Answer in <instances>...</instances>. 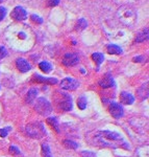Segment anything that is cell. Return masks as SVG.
I'll return each mask as SVG.
<instances>
[{"instance_id": "1", "label": "cell", "mask_w": 149, "mask_h": 157, "mask_svg": "<svg viewBox=\"0 0 149 157\" xmlns=\"http://www.w3.org/2000/svg\"><path fill=\"white\" fill-rule=\"evenodd\" d=\"M5 37L13 48L17 50H29L34 46L35 34L28 25L13 24L5 32Z\"/></svg>"}, {"instance_id": "2", "label": "cell", "mask_w": 149, "mask_h": 157, "mask_svg": "<svg viewBox=\"0 0 149 157\" xmlns=\"http://www.w3.org/2000/svg\"><path fill=\"white\" fill-rule=\"evenodd\" d=\"M118 20L126 26H131L137 21V12L129 6H121L116 13Z\"/></svg>"}, {"instance_id": "3", "label": "cell", "mask_w": 149, "mask_h": 157, "mask_svg": "<svg viewBox=\"0 0 149 157\" xmlns=\"http://www.w3.org/2000/svg\"><path fill=\"white\" fill-rule=\"evenodd\" d=\"M35 109L39 114L41 115H48L51 112V105L46 98H39L37 100V103L35 105Z\"/></svg>"}, {"instance_id": "4", "label": "cell", "mask_w": 149, "mask_h": 157, "mask_svg": "<svg viewBox=\"0 0 149 157\" xmlns=\"http://www.w3.org/2000/svg\"><path fill=\"white\" fill-rule=\"evenodd\" d=\"M26 131L34 138H41L45 134L44 127L41 124H30L26 127Z\"/></svg>"}, {"instance_id": "5", "label": "cell", "mask_w": 149, "mask_h": 157, "mask_svg": "<svg viewBox=\"0 0 149 157\" xmlns=\"http://www.w3.org/2000/svg\"><path fill=\"white\" fill-rule=\"evenodd\" d=\"M108 111H110L111 115H112L114 118H120V117H122L123 114H124V111H123L122 106L118 103H111Z\"/></svg>"}, {"instance_id": "6", "label": "cell", "mask_w": 149, "mask_h": 157, "mask_svg": "<svg viewBox=\"0 0 149 157\" xmlns=\"http://www.w3.org/2000/svg\"><path fill=\"white\" fill-rule=\"evenodd\" d=\"M11 17L16 21H23L26 19L27 13L22 6H16L11 13Z\"/></svg>"}, {"instance_id": "7", "label": "cell", "mask_w": 149, "mask_h": 157, "mask_svg": "<svg viewBox=\"0 0 149 157\" xmlns=\"http://www.w3.org/2000/svg\"><path fill=\"white\" fill-rule=\"evenodd\" d=\"M79 83L72 78H66L60 82V87L66 90H75L78 87Z\"/></svg>"}, {"instance_id": "8", "label": "cell", "mask_w": 149, "mask_h": 157, "mask_svg": "<svg viewBox=\"0 0 149 157\" xmlns=\"http://www.w3.org/2000/svg\"><path fill=\"white\" fill-rule=\"evenodd\" d=\"M60 106L63 110L65 111H70L72 109V98H70V95H68L67 93H62L60 94Z\"/></svg>"}, {"instance_id": "9", "label": "cell", "mask_w": 149, "mask_h": 157, "mask_svg": "<svg viewBox=\"0 0 149 157\" xmlns=\"http://www.w3.org/2000/svg\"><path fill=\"white\" fill-rule=\"evenodd\" d=\"M99 138L100 139H107V140L110 141H118L122 139V136L120 134L116 133V132H111V131H103V132L99 133Z\"/></svg>"}, {"instance_id": "10", "label": "cell", "mask_w": 149, "mask_h": 157, "mask_svg": "<svg viewBox=\"0 0 149 157\" xmlns=\"http://www.w3.org/2000/svg\"><path fill=\"white\" fill-rule=\"evenodd\" d=\"M79 62V58L75 54H66L63 58V64L65 66H74Z\"/></svg>"}, {"instance_id": "11", "label": "cell", "mask_w": 149, "mask_h": 157, "mask_svg": "<svg viewBox=\"0 0 149 157\" xmlns=\"http://www.w3.org/2000/svg\"><path fill=\"white\" fill-rule=\"evenodd\" d=\"M34 81L38 83H45V84H49V85H54L57 83V80L55 78H44L39 75H34Z\"/></svg>"}, {"instance_id": "12", "label": "cell", "mask_w": 149, "mask_h": 157, "mask_svg": "<svg viewBox=\"0 0 149 157\" xmlns=\"http://www.w3.org/2000/svg\"><path fill=\"white\" fill-rule=\"evenodd\" d=\"M16 65L17 68L20 70L21 72H27L28 70H30V65L29 63L27 62L26 60L23 59V58H20V59H17L16 61Z\"/></svg>"}, {"instance_id": "13", "label": "cell", "mask_w": 149, "mask_h": 157, "mask_svg": "<svg viewBox=\"0 0 149 157\" xmlns=\"http://www.w3.org/2000/svg\"><path fill=\"white\" fill-rule=\"evenodd\" d=\"M114 85H115L114 78H112V75H104V77L99 81V86L102 88H110V87H113Z\"/></svg>"}, {"instance_id": "14", "label": "cell", "mask_w": 149, "mask_h": 157, "mask_svg": "<svg viewBox=\"0 0 149 157\" xmlns=\"http://www.w3.org/2000/svg\"><path fill=\"white\" fill-rule=\"evenodd\" d=\"M120 102L122 104H124V105H131V104L135 102V98H133V95H131L130 93L123 91L120 94Z\"/></svg>"}, {"instance_id": "15", "label": "cell", "mask_w": 149, "mask_h": 157, "mask_svg": "<svg viewBox=\"0 0 149 157\" xmlns=\"http://www.w3.org/2000/svg\"><path fill=\"white\" fill-rule=\"evenodd\" d=\"M107 50L108 54L111 55H121L122 54V48L118 45H115V44H110L107 46Z\"/></svg>"}, {"instance_id": "16", "label": "cell", "mask_w": 149, "mask_h": 157, "mask_svg": "<svg viewBox=\"0 0 149 157\" xmlns=\"http://www.w3.org/2000/svg\"><path fill=\"white\" fill-rule=\"evenodd\" d=\"M37 95H38V90L35 89V88H32V89H30L28 91V93L26 94V98H25V102H26L27 104L32 103L37 98Z\"/></svg>"}, {"instance_id": "17", "label": "cell", "mask_w": 149, "mask_h": 157, "mask_svg": "<svg viewBox=\"0 0 149 157\" xmlns=\"http://www.w3.org/2000/svg\"><path fill=\"white\" fill-rule=\"evenodd\" d=\"M92 59L94 60V62L97 64V66L99 67L100 64L103 62V60H104V57H103L102 54H100V52H95V54L92 55Z\"/></svg>"}, {"instance_id": "18", "label": "cell", "mask_w": 149, "mask_h": 157, "mask_svg": "<svg viewBox=\"0 0 149 157\" xmlns=\"http://www.w3.org/2000/svg\"><path fill=\"white\" fill-rule=\"evenodd\" d=\"M47 124H48V125H49L51 128H53L57 133L60 132L59 124H57L56 118H54V117H49V118H47Z\"/></svg>"}, {"instance_id": "19", "label": "cell", "mask_w": 149, "mask_h": 157, "mask_svg": "<svg viewBox=\"0 0 149 157\" xmlns=\"http://www.w3.org/2000/svg\"><path fill=\"white\" fill-rule=\"evenodd\" d=\"M39 67H40V69L42 70V71H44L45 73H48V72H50V70H51V64L50 63H48L46 62V61H44V62H41L39 64Z\"/></svg>"}, {"instance_id": "20", "label": "cell", "mask_w": 149, "mask_h": 157, "mask_svg": "<svg viewBox=\"0 0 149 157\" xmlns=\"http://www.w3.org/2000/svg\"><path fill=\"white\" fill-rule=\"evenodd\" d=\"M148 39V29H144L143 32H141L140 34L138 35L137 38H136V41L137 42H143L145 40Z\"/></svg>"}, {"instance_id": "21", "label": "cell", "mask_w": 149, "mask_h": 157, "mask_svg": "<svg viewBox=\"0 0 149 157\" xmlns=\"http://www.w3.org/2000/svg\"><path fill=\"white\" fill-rule=\"evenodd\" d=\"M77 106L80 110H85V107H87V98H85L84 95L80 97L77 100Z\"/></svg>"}, {"instance_id": "22", "label": "cell", "mask_w": 149, "mask_h": 157, "mask_svg": "<svg viewBox=\"0 0 149 157\" xmlns=\"http://www.w3.org/2000/svg\"><path fill=\"white\" fill-rule=\"evenodd\" d=\"M42 153H43V157H53L51 155L49 146L47 144H43L42 145Z\"/></svg>"}, {"instance_id": "23", "label": "cell", "mask_w": 149, "mask_h": 157, "mask_svg": "<svg viewBox=\"0 0 149 157\" xmlns=\"http://www.w3.org/2000/svg\"><path fill=\"white\" fill-rule=\"evenodd\" d=\"M63 144H64V146L68 149H73V150H75V149L78 148L77 144L74 143V141H72V140H64L63 141Z\"/></svg>"}, {"instance_id": "24", "label": "cell", "mask_w": 149, "mask_h": 157, "mask_svg": "<svg viewBox=\"0 0 149 157\" xmlns=\"http://www.w3.org/2000/svg\"><path fill=\"white\" fill-rule=\"evenodd\" d=\"M87 27V21L85 19H79L76 24V29L77 30H82Z\"/></svg>"}, {"instance_id": "25", "label": "cell", "mask_w": 149, "mask_h": 157, "mask_svg": "<svg viewBox=\"0 0 149 157\" xmlns=\"http://www.w3.org/2000/svg\"><path fill=\"white\" fill-rule=\"evenodd\" d=\"M9 130H11V128L9 127L1 129V130H0V136H1V137H6L7 134H9Z\"/></svg>"}, {"instance_id": "26", "label": "cell", "mask_w": 149, "mask_h": 157, "mask_svg": "<svg viewBox=\"0 0 149 157\" xmlns=\"http://www.w3.org/2000/svg\"><path fill=\"white\" fill-rule=\"evenodd\" d=\"M31 20L34 22H36V23L38 24H41L43 23V19L42 18H40L39 16H37V15H31Z\"/></svg>"}, {"instance_id": "27", "label": "cell", "mask_w": 149, "mask_h": 157, "mask_svg": "<svg viewBox=\"0 0 149 157\" xmlns=\"http://www.w3.org/2000/svg\"><path fill=\"white\" fill-rule=\"evenodd\" d=\"M9 153H12L13 155H20V154H21L20 151L15 146H11V148H9Z\"/></svg>"}, {"instance_id": "28", "label": "cell", "mask_w": 149, "mask_h": 157, "mask_svg": "<svg viewBox=\"0 0 149 157\" xmlns=\"http://www.w3.org/2000/svg\"><path fill=\"white\" fill-rule=\"evenodd\" d=\"M6 15V9L3 6H0V21L3 20V18L5 17Z\"/></svg>"}, {"instance_id": "29", "label": "cell", "mask_w": 149, "mask_h": 157, "mask_svg": "<svg viewBox=\"0 0 149 157\" xmlns=\"http://www.w3.org/2000/svg\"><path fill=\"white\" fill-rule=\"evenodd\" d=\"M6 55H7V52H6L5 47L1 46L0 47V60L3 59L4 57H6Z\"/></svg>"}, {"instance_id": "30", "label": "cell", "mask_w": 149, "mask_h": 157, "mask_svg": "<svg viewBox=\"0 0 149 157\" xmlns=\"http://www.w3.org/2000/svg\"><path fill=\"white\" fill-rule=\"evenodd\" d=\"M60 2V0H47V4L49 6H57Z\"/></svg>"}, {"instance_id": "31", "label": "cell", "mask_w": 149, "mask_h": 157, "mask_svg": "<svg viewBox=\"0 0 149 157\" xmlns=\"http://www.w3.org/2000/svg\"><path fill=\"white\" fill-rule=\"evenodd\" d=\"M142 60H143V57H136V58H133V61H135V62H141Z\"/></svg>"}, {"instance_id": "32", "label": "cell", "mask_w": 149, "mask_h": 157, "mask_svg": "<svg viewBox=\"0 0 149 157\" xmlns=\"http://www.w3.org/2000/svg\"><path fill=\"white\" fill-rule=\"evenodd\" d=\"M1 1H2V0H0V2H1Z\"/></svg>"}]
</instances>
